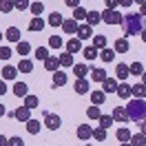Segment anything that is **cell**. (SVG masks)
<instances>
[{"instance_id": "56", "label": "cell", "mask_w": 146, "mask_h": 146, "mask_svg": "<svg viewBox=\"0 0 146 146\" xmlns=\"http://www.w3.org/2000/svg\"><path fill=\"white\" fill-rule=\"evenodd\" d=\"M119 5H122V7H131V5H133V0H117Z\"/></svg>"}, {"instance_id": "34", "label": "cell", "mask_w": 146, "mask_h": 146, "mask_svg": "<svg viewBox=\"0 0 146 146\" xmlns=\"http://www.w3.org/2000/svg\"><path fill=\"white\" fill-rule=\"evenodd\" d=\"M38 104H40V100H38V95H25V106L27 109H38Z\"/></svg>"}, {"instance_id": "10", "label": "cell", "mask_w": 146, "mask_h": 146, "mask_svg": "<svg viewBox=\"0 0 146 146\" xmlns=\"http://www.w3.org/2000/svg\"><path fill=\"white\" fill-rule=\"evenodd\" d=\"M78 51H82V40L80 38H71V40H66V53H78Z\"/></svg>"}, {"instance_id": "47", "label": "cell", "mask_w": 146, "mask_h": 146, "mask_svg": "<svg viewBox=\"0 0 146 146\" xmlns=\"http://www.w3.org/2000/svg\"><path fill=\"white\" fill-rule=\"evenodd\" d=\"M13 5H16V9H18V11H25V9L31 7V2H29V0H13Z\"/></svg>"}, {"instance_id": "19", "label": "cell", "mask_w": 146, "mask_h": 146, "mask_svg": "<svg viewBox=\"0 0 146 146\" xmlns=\"http://www.w3.org/2000/svg\"><path fill=\"white\" fill-rule=\"evenodd\" d=\"M100 22H102V13L100 11H89V13H86V25L95 27V25H100Z\"/></svg>"}, {"instance_id": "52", "label": "cell", "mask_w": 146, "mask_h": 146, "mask_svg": "<svg viewBox=\"0 0 146 146\" xmlns=\"http://www.w3.org/2000/svg\"><path fill=\"white\" fill-rule=\"evenodd\" d=\"M139 133H144V135H146V117L139 122Z\"/></svg>"}, {"instance_id": "53", "label": "cell", "mask_w": 146, "mask_h": 146, "mask_svg": "<svg viewBox=\"0 0 146 146\" xmlns=\"http://www.w3.org/2000/svg\"><path fill=\"white\" fill-rule=\"evenodd\" d=\"M7 93V84H5V80H0V95H5Z\"/></svg>"}, {"instance_id": "55", "label": "cell", "mask_w": 146, "mask_h": 146, "mask_svg": "<svg viewBox=\"0 0 146 146\" xmlns=\"http://www.w3.org/2000/svg\"><path fill=\"white\" fill-rule=\"evenodd\" d=\"M139 16L146 18V2H144V5H139Z\"/></svg>"}, {"instance_id": "50", "label": "cell", "mask_w": 146, "mask_h": 146, "mask_svg": "<svg viewBox=\"0 0 146 146\" xmlns=\"http://www.w3.org/2000/svg\"><path fill=\"white\" fill-rule=\"evenodd\" d=\"M104 5H106V9H109V11H115V7H117L119 2H117V0H104Z\"/></svg>"}, {"instance_id": "60", "label": "cell", "mask_w": 146, "mask_h": 146, "mask_svg": "<svg viewBox=\"0 0 146 146\" xmlns=\"http://www.w3.org/2000/svg\"><path fill=\"white\" fill-rule=\"evenodd\" d=\"M119 146H133V144H131V142H124V144H119Z\"/></svg>"}, {"instance_id": "16", "label": "cell", "mask_w": 146, "mask_h": 146, "mask_svg": "<svg viewBox=\"0 0 146 146\" xmlns=\"http://www.w3.org/2000/svg\"><path fill=\"white\" fill-rule=\"evenodd\" d=\"M131 95L133 98H137V100H146V86L142 82L135 84V86H131Z\"/></svg>"}, {"instance_id": "21", "label": "cell", "mask_w": 146, "mask_h": 146, "mask_svg": "<svg viewBox=\"0 0 146 146\" xmlns=\"http://www.w3.org/2000/svg\"><path fill=\"white\" fill-rule=\"evenodd\" d=\"M131 135H133V133H131V131H128L126 126L117 128V133H115V137H117V142H119V144H124V142H128V139H131Z\"/></svg>"}, {"instance_id": "43", "label": "cell", "mask_w": 146, "mask_h": 146, "mask_svg": "<svg viewBox=\"0 0 146 146\" xmlns=\"http://www.w3.org/2000/svg\"><path fill=\"white\" fill-rule=\"evenodd\" d=\"M86 13H89L86 9L78 7V9H73V20H75V22H78V20H86Z\"/></svg>"}, {"instance_id": "2", "label": "cell", "mask_w": 146, "mask_h": 146, "mask_svg": "<svg viewBox=\"0 0 146 146\" xmlns=\"http://www.w3.org/2000/svg\"><path fill=\"white\" fill-rule=\"evenodd\" d=\"M126 113H128V119L133 122H142L146 117V100H131L126 104Z\"/></svg>"}, {"instance_id": "31", "label": "cell", "mask_w": 146, "mask_h": 146, "mask_svg": "<svg viewBox=\"0 0 146 146\" xmlns=\"http://www.w3.org/2000/svg\"><path fill=\"white\" fill-rule=\"evenodd\" d=\"M18 71L20 73H31V71H33V62L27 60V58H25V60H20V62H18Z\"/></svg>"}, {"instance_id": "63", "label": "cell", "mask_w": 146, "mask_h": 146, "mask_svg": "<svg viewBox=\"0 0 146 146\" xmlns=\"http://www.w3.org/2000/svg\"><path fill=\"white\" fill-rule=\"evenodd\" d=\"M84 146H93V144H84Z\"/></svg>"}, {"instance_id": "37", "label": "cell", "mask_w": 146, "mask_h": 146, "mask_svg": "<svg viewBox=\"0 0 146 146\" xmlns=\"http://www.w3.org/2000/svg\"><path fill=\"white\" fill-rule=\"evenodd\" d=\"M98 51H102V49H106V38L104 36H93V42H91Z\"/></svg>"}, {"instance_id": "3", "label": "cell", "mask_w": 146, "mask_h": 146, "mask_svg": "<svg viewBox=\"0 0 146 146\" xmlns=\"http://www.w3.org/2000/svg\"><path fill=\"white\" fill-rule=\"evenodd\" d=\"M122 18H124V16H122V13H119L117 9L115 11H102V22H106V25H122Z\"/></svg>"}, {"instance_id": "13", "label": "cell", "mask_w": 146, "mask_h": 146, "mask_svg": "<svg viewBox=\"0 0 146 146\" xmlns=\"http://www.w3.org/2000/svg\"><path fill=\"white\" fill-rule=\"evenodd\" d=\"M113 122H124L126 124V119H128V113H126V109H122V106H115L113 109Z\"/></svg>"}, {"instance_id": "46", "label": "cell", "mask_w": 146, "mask_h": 146, "mask_svg": "<svg viewBox=\"0 0 146 146\" xmlns=\"http://www.w3.org/2000/svg\"><path fill=\"white\" fill-rule=\"evenodd\" d=\"M36 58L44 62L46 58H49V49H46V46H38V49H36Z\"/></svg>"}, {"instance_id": "17", "label": "cell", "mask_w": 146, "mask_h": 146, "mask_svg": "<svg viewBox=\"0 0 146 146\" xmlns=\"http://www.w3.org/2000/svg\"><path fill=\"white\" fill-rule=\"evenodd\" d=\"M117 98H122V100H128L131 98V84H126V82H122V84H117Z\"/></svg>"}, {"instance_id": "8", "label": "cell", "mask_w": 146, "mask_h": 146, "mask_svg": "<svg viewBox=\"0 0 146 146\" xmlns=\"http://www.w3.org/2000/svg\"><path fill=\"white\" fill-rule=\"evenodd\" d=\"M73 91L78 93V95H84V93H89V91H91V84H89V80H86V78L78 80V82L73 84Z\"/></svg>"}, {"instance_id": "25", "label": "cell", "mask_w": 146, "mask_h": 146, "mask_svg": "<svg viewBox=\"0 0 146 146\" xmlns=\"http://www.w3.org/2000/svg\"><path fill=\"white\" fill-rule=\"evenodd\" d=\"M62 31H64V33H75V31H78V22H75L73 18L64 20V22H62Z\"/></svg>"}, {"instance_id": "41", "label": "cell", "mask_w": 146, "mask_h": 146, "mask_svg": "<svg viewBox=\"0 0 146 146\" xmlns=\"http://www.w3.org/2000/svg\"><path fill=\"white\" fill-rule=\"evenodd\" d=\"M49 46H51V49H62V46H64V40L60 36H51V38H49Z\"/></svg>"}, {"instance_id": "27", "label": "cell", "mask_w": 146, "mask_h": 146, "mask_svg": "<svg viewBox=\"0 0 146 146\" xmlns=\"http://www.w3.org/2000/svg\"><path fill=\"white\" fill-rule=\"evenodd\" d=\"M66 80H69V78H66V73L55 71V73H53V89H55V86H64V84H66Z\"/></svg>"}, {"instance_id": "12", "label": "cell", "mask_w": 146, "mask_h": 146, "mask_svg": "<svg viewBox=\"0 0 146 146\" xmlns=\"http://www.w3.org/2000/svg\"><path fill=\"white\" fill-rule=\"evenodd\" d=\"M128 75H131V69H128V64L119 62L117 66H115V78H117V80H126Z\"/></svg>"}, {"instance_id": "38", "label": "cell", "mask_w": 146, "mask_h": 146, "mask_svg": "<svg viewBox=\"0 0 146 146\" xmlns=\"http://www.w3.org/2000/svg\"><path fill=\"white\" fill-rule=\"evenodd\" d=\"M13 9H16L13 0H0V11H2V13H11Z\"/></svg>"}, {"instance_id": "62", "label": "cell", "mask_w": 146, "mask_h": 146, "mask_svg": "<svg viewBox=\"0 0 146 146\" xmlns=\"http://www.w3.org/2000/svg\"><path fill=\"white\" fill-rule=\"evenodd\" d=\"M0 42H2V31H0Z\"/></svg>"}, {"instance_id": "45", "label": "cell", "mask_w": 146, "mask_h": 146, "mask_svg": "<svg viewBox=\"0 0 146 146\" xmlns=\"http://www.w3.org/2000/svg\"><path fill=\"white\" fill-rule=\"evenodd\" d=\"M98 122H100V126L106 128V131H109V126H113V117H111V115H100Z\"/></svg>"}, {"instance_id": "39", "label": "cell", "mask_w": 146, "mask_h": 146, "mask_svg": "<svg viewBox=\"0 0 146 146\" xmlns=\"http://www.w3.org/2000/svg\"><path fill=\"white\" fill-rule=\"evenodd\" d=\"M93 139H95V142H104V139H106V128H102V126L93 128Z\"/></svg>"}, {"instance_id": "28", "label": "cell", "mask_w": 146, "mask_h": 146, "mask_svg": "<svg viewBox=\"0 0 146 146\" xmlns=\"http://www.w3.org/2000/svg\"><path fill=\"white\" fill-rule=\"evenodd\" d=\"M104 100H106V93L104 91H91V102L95 104V106L104 104Z\"/></svg>"}, {"instance_id": "54", "label": "cell", "mask_w": 146, "mask_h": 146, "mask_svg": "<svg viewBox=\"0 0 146 146\" xmlns=\"http://www.w3.org/2000/svg\"><path fill=\"white\" fill-rule=\"evenodd\" d=\"M0 146H9V137L0 135Z\"/></svg>"}, {"instance_id": "4", "label": "cell", "mask_w": 146, "mask_h": 146, "mask_svg": "<svg viewBox=\"0 0 146 146\" xmlns=\"http://www.w3.org/2000/svg\"><path fill=\"white\" fill-rule=\"evenodd\" d=\"M44 126L51 128V131H58V128L62 126L60 115H55V113H46V111H44Z\"/></svg>"}, {"instance_id": "15", "label": "cell", "mask_w": 146, "mask_h": 146, "mask_svg": "<svg viewBox=\"0 0 146 146\" xmlns=\"http://www.w3.org/2000/svg\"><path fill=\"white\" fill-rule=\"evenodd\" d=\"M102 91H104V93L117 91V78H106V80L102 82Z\"/></svg>"}, {"instance_id": "51", "label": "cell", "mask_w": 146, "mask_h": 146, "mask_svg": "<svg viewBox=\"0 0 146 146\" xmlns=\"http://www.w3.org/2000/svg\"><path fill=\"white\" fill-rule=\"evenodd\" d=\"M64 5L71 7V9H78V7H80V0H64Z\"/></svg>"}, {"instance_id": "9", "label": "cell", "mask_w": 146, "mask_h": 146, "mask_svg": "<svg viewBox=\"0 0 146 146\" xmlns=\"http://www.w3.org/2000/svg\"><path fill=\"white\" fill-rule=\"evenodd\" d=\"M128 49H131V44H128V40H126V38H117V40H115V44H113V51H115L117 55L126 53Z\"/></svg>"}, {"instance_id": "57", "label": "cell", "mask_w": 146, "mask_h": 146, "mask_svg": "<svg viewBox=\"0 0 146 146\" xmlns=\"http://www.w3.org/2000/svg\"><path fill=\"white\" fill-rule=\"evenodd\" d=\"M139 36H142V42H144V44H146V29H144V31H142V33H139Z\"/></svg>"}, {"instance_id": "30", "label": "cell", "mask_w": 146, "mask_h": 146, "mask_svg": "<svg viewBox=\"0 0 146 146\" xmlns=\"http://www.w3.org/2000/svg\"><path fill=\"white\" fill-rule=\"evenodd\" d=\"M106 78H109V75H106L104 69H93V71H91V80H93V82H104Z\"/></svg>"}, {"instance_id": "33", "label": "cell", "mask_w": 146, "mask_h": 146, "mask_svg": "<svg viewBox=\"0 0 146 146\" xmlns=\"http://www.w3.org/2000/svg\"><path fill=\"white\" fill-rule=\"evenodd\" d=\"M40 128H42V124H40L38 119H29V122H27V131L31 133V135H38Z\"/></svg>"}, {"instance_id": "59", "label": "cell", "mask_w": 146, "mask_h": 146, "mask_svg": "<svg viewBox=\"0 0 146 146\" xmlns=\"http://www.w3.org/2000/svg\"><path fill=\"white\" fill-rule=\"evenodd\" d=\"M5 113H7V111H5V106H2V104H0V117H2V115H5Z\"/></svg>"}, {"instance_id": "14", "label": "cell", "mask_w": 146, "mask_h": 146, "mask_svg": "<svg viewBox=\"0 0 146 146\" xmlns=\"http://www.w3.org/2000/svg\"><path fill=\"white\" fill-rule=\"evenodd\" d=\"M5 38H7L9 42H16V44H18L22 36H20V29H18V27H9L7 31H5Z\"/></svg>"}, {"instance_id": "35", "label": "cell", "mask_w": 146, "mask_h": 146, "mask_svg": "<svg viewBox=\"0 0 146 146\" xmlns=\"http://www.w3.org/2000/svg\"><path fill=\"white\" fill-rule=\"evenodd\" d=\"M58 60H60V66H73V55L66 53V51L58 55Z\"/></svg>"}, {"instance_id": "42", "label": "cell", "mask_w": 146, "mask_h": 146, "mask_svg": "<svg viewBox=\"0 0 146 146\" xmlns=\"http://www.w3.org/2000/svg\"><path fill=\"white\" fill-rule=\"evenodd\" d=\"M31 13H33V18H38V16H42V11H44V5L42 2H31Z\"/></svg>"}, {"instance_id": "5", "label": "cell", "mask_w": 146, "mask_h": 146, "mask_svg": "<svg viewBox=\"0 0 146 146\" xmlns=\"http://www.w3.org/2000/svg\"><path fill=\"white\" fill-rule=\"evenodd\" d=\"M75 135H78V139H91L93 137V126H89V124H80L78 126V131H75Z\"/></svg>"}, {"instance_id": "29", "label": "cell", "mask_w": 146, "mask_h": 146, "mask_svg": "<svg viewBox=\"0 0 146 146\" xmlns=\"http://www.w3.org/2000/svg\"><path fill=\"white\" fill-rule=\"evenodd\" d=\"M115 55H117V53H115L113 49H109V46L100 51V58H102V62H113V60H115Z\"/></svg>"}, {"instance_id": "18", "label": "cell", "mask_w": 146, "mask_h": 146, "mask_svg": "<svg viewBox=\"0 0 146 146\" xmlns=\"http://www.w3.org/2000/svg\"><path fill=\"white\" fill-rule=\"evenodd\" d=\"M51 27H62V22H64V18H62V13L60 11H53V13H49V20H46Z\"/></svg>"}, {"instance_id": "7", "label": "cell", "mask_w": 146, "mask_h": 146, "mask_svg": "<svg viewBox=\"0 0 146 146\" xmlns=\"http://www.w3.org/2000/svg\"><path fill=\"white\" fill-rule=\"evenodd\" d=\"M13 117L18 119V122H29V119H31V109H27V106H18V109L13 111Z\"/></svg>"}, {"instance_id": "23", "label": "cell", "mask_w": 146, "mask_h": 146, "mask_svg": "<svg viewBox=\"0 0 146 146\" xmlns=\"http://www.w3.org/2000/svg\"><path fill=\"white\" fill-rule=\"evenodd\" d=\"M13 93H16L18 98H25V95H29V86H27V82H16V84H13Z\"/></svg>"}, {"instance_id": "24", "label": "cell", "mask_w": 146, "mask_h": 146, "mask_svg": "<svg viewBox=\"0 0 146 146\" xmlns=\"http://www.w3.org/2000/svg\"><path fill=\"white\" fill-rule=\"evenodd\" d=\"M44 27H46V22L40 18V16H38V18H33L31 22H29V31H42Z\"/></svg>"}, {"instance_id": "6", "label": "cell", "mask_w": 146, "mask_h": 146, "mask_svg": "<svg viewBox=\"0 0 146 146\" xmlns=\"http://www.w3.org/2000/svg\"><path fill=\"white\" fill-rule=\"evenodd\" d=\"M91 33H93V27H91V25H86V22H84V25H78L75 36L80 38V40H89V38H93Z\"/></svg>"}, {"instance_id": "26", "label": "cell", "mask_w": 146, "mask_h": 146, "mask_svg": "<svg viewBox=\"0 0 146 146\" xmlns=\"http://www.w3.org/2000/svg\"><path fill=\"white\" fill-rule=\"evenodd\" d=\"M73 73H75L78 80H82V78H86V73H89V66L86 64H73Z\"/></svg>"}, {"instance_id": "44", "label": "cell", "mask_w": 146, "mask_h": 146, "mask_svg": "<svg viewBox=\"0 0 146 146\" xmlns=\"http://www.w3.org/2000/svg\"><path fill=\"white\" fill-rule=\"evenodd\" d=\"M86 115H89V119H100L102 113H100V109L93 104V106H89V109H86Z\"/></svg>"}, {"instance_id": "20", "label": "cell", "mask_w": 146, "mask_h": 146, "mask_svg": "<svg viewBox=\"0 0 146 146\" xmlns=\"http://www.w3.org/2000/svg\"><path fill=\"white\" fill-rule=\"evenodd\" d=\"M82 55L86 58V60H95V58H100L98 49H95L93 44H89V46H82Z\"/></svg>"}, {"instance_id": "1", "label": "cell", "mask_w": 146, "mask_h": 146, "mask_svg": "<svg viewBox=\"0 0 146 146\" xmlns=\"http://www.w3.org/2000/svg\"><path fill=\"white\" fill-rule=\"evenodd\" d=\"M122 29H124V36H139L144 31V18L139 13H126L122 18Z\"/></svg>"}, {"instance_id": "40", "label": "cell", "mask_w": 146, "mask_h": 146, "mask_svg": "<svg viewBox=\"0 0 146 146\" xmlns=\"http://www.w3.org/2000/svg\"><path fill=\"white\" fill-rule=\"evenodd\" d=\"M128 69H131V75H142V73H144V64L142 62H131Z\"/></svg>"}, {"instance_id": "61", "label": "cell", "mask_w": 146, "mask_h": 146, "mask_svg": "<svg viewBox=\"0 0 146 146\" xmlns=\"http://www.w3.org/2000/svg\"><path fill=\"white\" fill-rule=\"evenodd\" d=\"M133 2H139V5H144V2H146V0H133Z\"/></svg>"}, {"instance_id": "49", "label": "cell", "mask_w": 146, "mask_h": 146, "mask_svg": "<svg viewBox=\"0 0 146 146\" xmlns=\"http://www.w3.org/2000/svg\"><path fill=\"white\" fill-rule=\"evenodd\" d=\"M9 146H25L22 137H9Z\"/></svg>"}, {"instance_id": "32", "label": "cell", "mask_w": 146, "mask_h": 146, "mask_svg": "<svg viewBox=\"0 0 146 146\" xmlns=\"http://www.w3.org/2000/svg\"><path fill=\"white\" fill-rule=\"evenodd\" d=\"M133 146H146V135L144 133H135V135H131V139H128Z\"/></svg>"}, {"instance_id": "58", "label": "cell", "mask_w": 146, "mask_h": 146, "mask_svg": "<svg viewBox=\"0 0 146 146\" xmlns=\"http://www.w3.org/2000/svg\"><path fill=\"white\" fill-rule=\"evenodd\" d=\"M139 78H142V84H144V86H146V71L142 73V75H139Z\"/></svg>"}, {"instance_id": "36", "label": "cell", "mask_w": 146, "mask_h": 146, "mask_svg": "<svg viewBox=\"0 0 146 146\" xmlns=\"http://www.w3.org/2000/svg\"><path fill=\"white\" fill-rule=\"evenodd\" d=\"M16 51H18V55H29L31 44H29V42H25V40H20L18 44H16Z\"/></svg>"}, {"instance_id": "22", "label": "cell", "mask_w": 146, "mask_h": 146, "mask_svg": "<svg viewBox=\"0 0 146 146\" xmlns=\"http://www.w3.org/2000/svg\"><path fill=\"white\" fill-rule=\"evenodd\" d=\"M16 75H18V66H5L2 69V80L7 82V80H16Z\"/></svg>"}, {"instance_id": "48", "label": "cell", "mask_w": 146, "mask_h": 146, "mask_svg": "<svg viewBox=\"0 0 146 146\" xmlns=\"http://www.w3.org/2000/svg\"><path fill=\"white\" fill-rule=\"evenodd\" d=\"M9 58H11V49L0 44V60H9Z\"/></svg>"}, {"instance_id": "11", "label": "cell", "mask_w": 146, "mask_h": 146, "mask_svg": "<svg viewBox=\"0 0 146 146\" xmlns=\"http://www.w3.org/2000/svg\"><path fill=\"white\" fill-rule=\"evenodd\" d=\"M44 69H46L49 73H55L58 69H60V60H58L55 55H49V58L44 60Z\"/></svg>"}]
</instances>
